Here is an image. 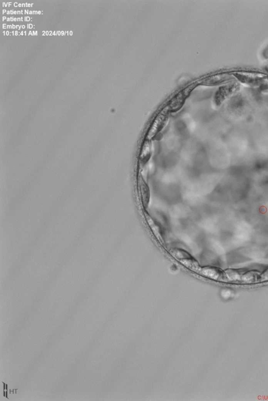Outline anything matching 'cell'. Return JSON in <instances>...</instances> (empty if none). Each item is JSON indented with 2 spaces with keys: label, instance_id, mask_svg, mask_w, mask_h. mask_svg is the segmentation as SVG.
I'll list each match as a JSON object with an SVG mask.
<instances>
[{
  "label": "cell",
  "instance_id": "obj_1",
  "mask_svg": "<svg viewBox=\"0 0 268 401\" xmlns=\"http://www.w3.org/2000/svg\"><path fill=\"white\" fill-rule=\"evenodd\" d=\"M169 252L181 264L193 271L198 272L201 267L196 259L184 249L180 247H173Z\"/></svg>",
  "mask_w": 268,
  "mask_h": 401
},
{
  "label": "cell",
  "instance_id": "obj_2",
  "mask_svg": "<svg viewBox=\"0 0 268 401\" xmlns=\"http://www.w3.org/2000/svg\"><path fill=\"white\" fill-rule=\"evenodd\" d=\"M169 112V109L166 106L155 116L148 129L146 140H150L161 132L167 121Z\"/></svg>",
  "mask_w": 268,
  "mask_h": 401
},
{
  "label": "cell",
  "instance_id": "obj_3",
  "mask_svg": "<svg viewBox=\"0 0 268 401\" xmlns=\"http://www.w3.org/2000/svg\"><path fill=\"white\" fill-rule=\"evenodd\" d=\"M200 275L210 280L215 281L228 282L226 272L221 269L211 266L201 267L198 272Z\"/></svg>",
  "mask_w": 268,
  "mask_h": 401
},
{
  "label": "cell",
  "instance_id": "obj_4",
  "mask_svg": "<svg viewBox=\"0 0 268 401\" xmlns=\"http://www.w3.org/2000/svg\"><path fill=\"white\" fill-rule=\"evenodd\" d=\"M197 86L196 83L192 84L177 93L169 102L168 107L170 111H176L182 108L186 98Z\"/></svg>",
  "mask_w": 268,
  "mask_h": 401
},
{
  "label": "cell",
  "instance_id": "obj_5",
  "mask_svg": "<svg viewBox=\"0 0 268 401\" xmlns=\"http://www.w3.org/2000/svg\"><path fill=\"white\" fill-rule=\"evenodd\" d=\"M240 88V85L237 83L233 82L220 87L215 94V100L217 105L221 104L223 102L236 92Z\"/></svg>",
  "mask_w": 268,
  "mask_h": 401
},
{
  "label": "cell",
  "instance_id": "obj_6",
  "mask_svg": "<svg viewBox=\"0 0 268 401\" xmlns=\"http://www.w3.org/2000/svg\"><path fill=\"white\" fill-rule=\"evenodd\" d=\"M234 79L233 75L228 73H221L206 77L201 80V84L208 86H216L232 81Z\"/></svg>",
  "mask_w": 268,
  "mask_h": 401
},
{
  "label": "cell",
  "instance_id": "obj_7",
  "mask_svg": "<svg viewBox=\"0 0 268 401\" xmlns=\"http://www.w3.org/2000/svg\"><path fill=\"white\" fill-rule=\"evenodd\" d=\"M147 224L154 237L161 244L164 243V230L162 224L158 222L148 213L144 214Z\"/></svg>",
  "mask_w": 268,
  "mask_h": 401
},
{
  "label": "cell",
  "instance_id": "obj_8",
  "mask_svg": "<svg viewBox=\"0 0 268 401\" xmlns=\"http://www.w3.org/2000/svg\"><path fill=\"white\" fill-rule=\"evenodd\" d=\"M240 82L248 85H256L265 79L264 75L252 72H238L234 75Z\"/></svg>",
  "mask_w": 268,
  "mask_h": 401
},
{
  "label": "cell",
  "instance_id": "obj_9",
  "mask_svg": "<svg viewBox=\"0 0 268 401\" xmlns=\"http://www.w3.org/2000/svg\"><path fill=\"white\" fill-rule=\"evenodd\" d=\"M138 189L142 206L144 209H146L148 207L149 202V189L145 181L141 177H140L138 180Z\"/></svg>",
  "mask_w": 268,
  "mask_h": 401
},
{
  "label": "cell",
  "instance_id": "obj_10",
  "mask_svg": "<svg viewBox=\"0 0 268 401\" xmlns=\"http://www.w3.org/2000/svg\"><path fill=\"white\" fill-rule=\"evenodd\" d=\"M151 148L149 140H146L143 144L140 153V160L141 163H146L151 155Z\"/></svg>",
  "mask_w": 268,
  "mask_h": 401
},
{
  "label": "cell",
  "instance_id": "obj_11",
  "mask_svg": "<svg viewBox=\"0 0 268 401\" xmlns=\"http://www.w3.org/2000/svg\"><path fill=\"white\" fill-rule=\"evenodd\" d=\"M268 281V269L264 272L262 274L260 275V282H265Z\"/></svg>",
  "mask_w": 268,
  "mask_h": 401
}]
</instances>
